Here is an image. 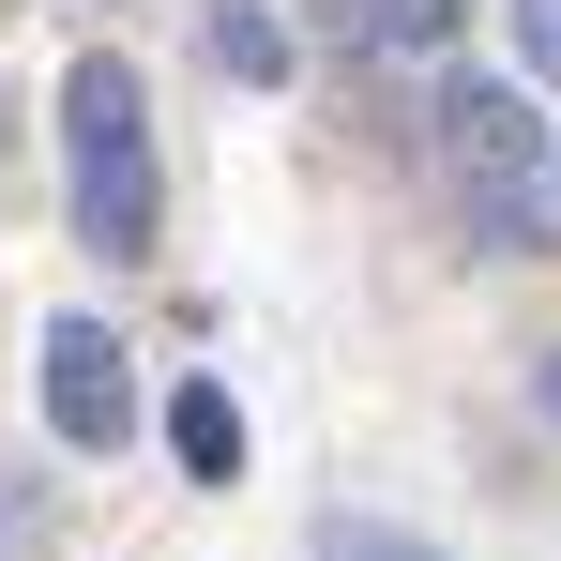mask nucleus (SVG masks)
<instances>
[{"label": "nucleus", "instance_id": "nucleus-1", "mask_svg": "<svg viewBox=\"0 0 561 561\" xmlns=\"http://www.w3.org/2000/svg\"><path fill=\"white\" fill-rule=\"evenodd\" d=\"M440 168L470 183V243H547V122H531V77H456L440 92Z\"/></svg>", "mask_w": 561, "mask_h": 561}, {"label": "nucleus", "instance_id": "nucleus-2", "mask_svg": "<svg viewBox=\"0 0 561 561\" xmlns=\"http://www.w3.org/2000/svg\"><path fill=\"white\" fill-rule=\"evenodd\" d=\"M61 152H77V228L106 259H137L152 243V92H137V61L61 77Z\"/></svg>", "mask_w": 561, "mask_h": 561}, {"label": "nucleus", "instance_id": "nucleus-3", "mask_svg": "<svg viewBox=\"0 0 561 561\" xmlns=\"http://www.w3.org/2000/svg\"><path fill=\"white\" fill-rule=\"evenodd\" d=\"M31 394H46V425H61L77 456H122V440H137V379H122V334H106V319H46Z\"/></svg>", "mask_w": 561, "mask_h": 561}, {"label": "nucleus", "instance_id": "nucleus-4", "mask_svg": "<svg viewBox=\"0 0 561 561\" xmlns=\"http://www.w3.org/2000/svg\"><path fill=\"white\" fill-rule=\"evenodd\" d=\"M197 31H213V77H243V92H288V31H274V0H213Z\"/></svg>", "mask_w": 561, "mask_h": 561}, {"label": "nucleus", "instance_id": "nucleus-5", "mask_svg": "<svg viewBox=\"0 0 561 561\" xmlns=\"http://www.w3.org/2000/svg\"><path fill=\"white\" fill-rule=\"evenodd\" d=\"M168 440H183L197 485H228V470H243V410H228L213 379H183V394H168Z\"/></svg>", "mask_w": 561, "mask_h": 561}, {"label": "nucleus", "instance_id": "nucleus-6", "mask_svg": "<svg viewBox=\"0 0 561 561\" xmlns=\"http://www.w3.org/2000/svg\"><path fill=\"white\" fill-rule=\"evenodd\" d=\"M456 15H470V0H365V31L394 46V61H440V46H456Z\"/></svg>", "mask_w": 561, "mask_h": 561}, {"label": "nucleus", "instance_id": "nucleus-7", "mask_svg": "<svg viewBox=\"0 0 561 561\" xmlns=\"http://www.w3.org/2000/svg\"><path fill=\"white\" fill-rule=\"evenodd\" d=\"M501 15H516V77L561 92V0H501Z\"/></svg>", "mask_w": 561, "mask_h": 561}, {"label": "nucleus", "instance_id": "nucleus-8", "mask_svg": "<svg viewBox=\"0 0 561 561\" xmlns=\"http://www.w3.org/2000/svg\"><path fill=\"white\" fill-rule=\"evenodd\" d=\"M319 561H440V547H410V531H379V516H319Z\"/></svg>", "mask_w": 561, "mask_h": 561}, {"label": "nucleus", "instance_id": "nucleus-9", "mask_svg": "<svg viewBox=\"0 0 561 561\" xmlns=\"http://www.w3.org/2000/svg\"><path fill=\"white\" fill-rule=\"evenodd\" d=\"M31 531H46V485H15V470H0V561H31Z\"/></svg>", "mask_w": 561, "mask_h": 561}, {"label": "nucleus", "instance_id": "nucleus-10", "mask_svg": "<svg viewBox=\"0 0 561 561\" xmlns=\"http://www.w3.org/2000/svg\"><path fill=\"white\" fill-rule=\"evenodd\" d=\"M547 243H561V137H547Z\"/></svg>", "mask_w": 561, "mask_h": 561}, {"label": "nucleus", "instance_id": "nucleus-11", "mask_svg": "<svg viewBox=\"0 0 561 561\" xmlns=\"http://www.w3.org/2000/svg\"><path fill=\"white\" fill-rule=\"evenodd\" d=\"M547 410H561V350H547Z\"/></svg>", "mask_w": 561, "mask_h": 561}]
</instances>
